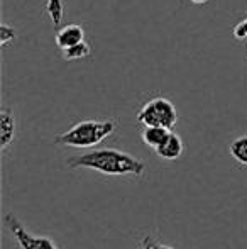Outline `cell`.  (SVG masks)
<instances>
[{
    "instance_id": "cell-1",
    "label": "cell",
    "mask_w": 247,
    "mask_h": 249,
    "mask_svg": "<svg viewBox=\"0 0 247 249\" xmlns=\"http://www.w3.org/2000/svg\"><path fill=\"white\" fill-rule=\"evenodd\" d=\"M69 168H88L103 175L112 177H122V175H142L144 173V163L132 154L124 153L120 149H93L90 153L80 154L68 160Z\"/></svg>"
},
{
    "instance_id": "cell-2",
    "label": "cell",
    "mask_w": 247,
    "mask_h": 249,
    "mask_svg": "<svg viewBox=\"0 0 247 249\" xmlns=\"http://www.w3.org/2000/svg\"><path fill=\"white\" fill-rule=\"evenodd\" d=\"M117 129V121L107 119V121H90L76 122L68 131L61 132L54 138V142L61 146H69V148H93L100 144L103 139L112 136Z\"/></svg>"
},
{
    "instance_id": "cell-3",
    "label": "cell",
    "mask_w": 247,
    "mask_h": 249,
    "mask_svg": "<svg viewBox=\"0 0 247 249\" xmlns=\"http://www.w3.org/2000/svg\"><path fill=\"white\" fill-rule=\"evenodd\" d=\"M137 122L142 125H159L173 129L178 122V112L171 100L166 97H154L148 100L137 112Z\"/></svg>"
},
{
    "instance_id": "cell-4",
    "label": "cell",
    "mask_w": 247,
    "mask_h": 249,
    "mask_svg": "<svg viewBox=\"0 0 247 249\" xmlns=\"http://www.w3.org/2000/svg\"><path fill=\"white\" fill-rule=\"evenodd\" d=\"M7 226H9V231L12 232L14 239L19 243L20 249H58L49 237L34 236V234L27 232L22 224L14 215H7Z\"/></svg>"
},
{
    "instance_id": "cell-5",
    "label": "cell",
    "mask_w": 247,
    "mask_h": 249,
    "mask_svg": "<svg viewBox=\"0 0 247 249\" xmlns=\"http://www.w3.org/2000/svg\"><path fill=\"white\" fill-rule=\"evenodd\" d=\"M85 41V31L78 24H68V26H63L58 29L56 36H54V43L60 50H66L69 46H75V44Z\"/></svg>"
},
{
    "instance_id": "cell-6",
    "label": "cell",
    "mask_w": 247,
    "mask_h": 249,
    "mask_svg": "<svg viewBox=\"0 0 247 249\" xmlns=\"http://www.w3.org/2000/svg\"><path fill=\"white\" fill-rule=\"evenodd\" d=\"M156 154L163 160H178L183 154V141L178 134L175 132H169L168 138L163 141V144H159L158 148L154 149Z\"/></svg>"
},
{
    "instance_id": "cell-7",
    "label": "cell",
    "mask_w": 247,
    "mask_h": 249,
    "mask_svg": "<svg viewBox=\"0 0 247 249\" xmlns=\"http://www.w3.org/2000/svg\"><path fill=\"white\" fill-rule=\"evenodd\" d=\"M16 136V119L9 108L0 112V148L5 151Z\"/></svg>"
},
{
    "instance_id": "cell-8",
    "label": "cell",
    "mask_w": 247,
    "mask_h": 249,
    "mask_svg": "<svg viewBox=\"0 0 247 249\" xmlns=\"http://www.w3.org/2000/svg\"><path fill=\"white\" fill-rule=\"evenodd\" d=\"M169 132H171V129L159 127V125H144V129L141 132V138L146 146L156 149L159 144H163V141L168 138Z\"/></svg>"
},
{
    "instance_id": "cell-9",
    "label": "cell",
    "mask_w": 247,
    "mask_h": 249,
    "mask_svg": "<svg viewBox=\"0 0 247 249\" xmlns=\"http://www.w3.org/2000/svg\"><path fill=\"white\" fill-rule=\"evenodd\" d=\"M63 53V59L66 61H75V59H85L92 54V48L86 41H82V43L75 44V46H69L66 50H61Z\"/></svg>"
},
{
    "instance_id": "cell-10",
    "label": "cell",
    "mask_w": 247,
    "mask_h": 249,
    "mask_svg": "<svg viewBox=\"0 0 247 249\" xmlns=\"http://www.w3.org/2000/svg\"><path fill=\"white\" fill-rule=\"evenodd\" d=\"M232 158H234L237 163L247 166V136H241V138H235L234 141L229 146Z\"/></svg>"
},
{
    "instance_id": "cell-11",
    "label": "cell",
    "mask_w": 247,
    "mask_h": 249,
    "mask_svg": "<svg viewBox=\"0 0 247 249\" xmlns=\"http://www.w3.org/2000/svg\"><path fill=\"white\" fill-rule=\"evenodd\" d=\"M46 14L49 16L53 26L60 27L63 22V14H65L63 0H46Z\"/></svg>"
},
{
    "instance_id": "cell-12",
    "label": "cell",
    "mask_w": 247,
    "mask_h": 249,
    "mask_svg": "<svg viewBox=\"0 0 247 249\" xmlns=\"http://www.w3.org/2000/svg\"><path fill=\"white\" fill-rule=\"evenodd\" d=\"M17 37L16 31H14V27H10L9 24H0V46L5 48L9 46L10 43H14Z\"/></svg>"
},
{
    "instance_id": "cell-13",
    "label": "cell",
    "mask_w": 247,
    "mask_h": 249,
    "mask_svg": "<svg viewBox=\"0 0 247 249\" xmlns=\"http://www.w3.org/2000/svg\"><path fill=\"white\" fill-rule=\"evenodd\" d=\"M232 34H234V37L237 41H244L247 39V17L244 19H241L237 24L234 26V29H232Z\"/></svg>"
},
{
    "instance_id": "cell-14",
    "label": "cell",
    "mask_w": 247,
    "mask_h": 249,
    "mask_svg": "<svg viewBox=\"0 0 247 249\" xmlns=\"http://www.w3.org/2000/svg\"><path fill=\"white\" fill-rule=\"evenodd\" d=\"M141 249H173V248L158 243V241L151 239V237H146V239L142 241V244H141Z\"/></svg>"
},
{
    "instance_id": "cell-15",
    "label": "cell",
    "mask_w": 247,
    "mask_h": 249,
    "mask_svg": "<svg viewBox=\"0 0 247 249\" xmlns=\"http://www.w3.org/2000/svg\"><path fill=\"white\" fill-rule=\"evenodd\" d=\"M191 3H195V5H205V3H208L210 0H190Z\"/></svg>"
}]
</instances>
